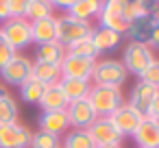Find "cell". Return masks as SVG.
I'll return each instance as SVG.
<instances>
[{
	"label": "cell",
	"mask_w": 159,
	"mask_h": 148,
	"mask_svg": "<svg viewBox=\"0 0 159 148\" xmlns=\"http://www.w3.org/2000/svg\"><path fill=\"white\" fill-rule=\"evenodd\" d=\"M94 31V24L89 22H81L74 20L70 16H57V44H61L63 48H70L72 44L89 37Z\"/></svg>",
	"instance_id": "3"
},
{
	"label": "cell",
	"mask_w": 159,
	"mask_h": 148,
	"mask_svg": "<svg viewBox=\"0 0 159 148\" xmlns=\"http://www.w3.org/2000/svg\"><path fill=\"white\" fill-rule=\"evenodd\" d=\"M131 137L137 144V148H159V122L144 118Z\"/></svg>",
	"instance_id": "16"
},
{
	"label": "cell",
	"mask_w": 159,
	"mask_h": 148,
	"mask_svg": "<svg viewBox=\"0 0 159 148\" xmlns=\"http://www.w3.org/2000/svg\"><path fill=\"white\" fill-rule=\"evenodd\" d=\"M100 9H102V0H74V2L68 7L66 16L92 24V22L98 18Z\"/></svg>",
	"instance_id": "18"
},
{
	"label": "cell",
	"mask_w": 159,
	"mask_h": 148,
	"mask_svg": "<svg viewBox=\"0 0 159 148\" xmlns=\"http://www.w3.org/2000/svg\"><path fill=\"white\" fill-rule=\"evenodd\" d=\"M31 35H33V44L35 46L57 42V16L31 22Z\"/></svg>",
	"instance_id": "19"
},
{
	"label": "cell",
	"mask_w": 159,
	"mask_h": 148,
	"mask_svg": "<svg viewBox=\"0 0 159 148\" xmlns=\"http://www.w3.org/2000/svg\"><path fill=\"white\" fill-rule=\"evenodd\" d=\"M29 148H61V137L48 135L44 131H35L31 135V146Z\"/></svg>",
	"instance_id": "29"
},
{
	"label": "cell",
	"mask_w": 159,
	"mask_h": 148,
	"mask_svg": "<svg viewBox=\"0 0 159 148\" xmlns=\"http://www.w3.org/2000/svg\"><path fill=\"white\" fill-rule=\"evenodd\" d=\"M94 63L92 59H83V57H76V55H68L63 57L59 70H61V78H81V81H89L92 78V70H94Z\"/></svg>",
	"instance_id": "12"
},
{
	"label": "cell",
	"mask_w": 159,
	"mask_h": 148,
	"mask_svg": "<svg viewBox=\"0 0 159 148\" xmlns=\"http://www.w3.org/2000/svg\"><path fill=\"white\" fill-rule=\"evenodd\" d=\"M52 16H55V9L50 7L48 0H31L26 11H24V18L29 22H37L44 18H52Z\"/></svg>",
	"instance_id": "25"
},
{
	"label": "cell",
	"mask_w": 159,
	"mask_h": 148,
	"mask_svg": "<svg viewBox=\"0 0 159 148\" xmlns=\"http://www.w3.org/2000/svg\"><path fill=\"white\" fill-rule=\"evenodd\" d=\"M9 92H7V85H2V83H0V98H2V96H7Z\"/></svg>",
	"instance_id": "35"
},
{
	"label": "cell",
	"mask_w": 159,
	"mask_h": 148,
	"mask_svg": "<svg viewBox=\"0 0 159 148\" xmlns=\"http://www.w3.org/2000/svg\"><path fill=\"white\" fill-rule=\"evenodd\" d=\"M89 39L94 42V46L98 48V52H109V50H116L120 44H122V35L116 33V31H109V29H102V26H94Z\"/></svg>",
	"instance_id": "20"
},
{
	"label": "cell",
	"mask_w": 159,
	"mask_h": 148,
	"mask_svg": "<svg viewBox=\"0 0 159 148\" xmlns=\"http://www.w3.org/2000/svg\"><path fill=\"white\" fill-rule=\"evenodd\" d=\"M37 131H44L48 135H66L70 131V120H68V113L66 111H42L39 115V122H37Z\"/></svg>",
	"instance_id": "15"
},
{
	"label": "cell",
	"mask_w": 159,
	"mask_h": 148,
	"mask_svg": "<svg viewBox=\"0 0 159 148\" xmlns=\"http://www.w3.org/2000/svg\"><path fill=\"white\" fill-rule=\"evenodd\" d=\"M96 148H122V144H111V146H96Z\"/></svg>",
	"instance_id": "36"
},
{
	"label": "cell",
	"mask_w": 159,
	"mask_h": 148,
	"mask_svg": "<svg viewBox=\"0 0 159 148\" xmlns=\"http://www.w3.org/2000/svg\"><path fill=\"white\" fill-rule=\"evenodd\" d=\"M44 89H46V85L39 83V81H35V78L31 76L26 83L20 85V98H22L24 102H29V105H37L39 98H42V94H44Z\"/></svg>",
	"instance_id": "27"
},
{
	"label": "cell",
	"mask_w": 159,
	"mask_h": 148,
	"mask_svg": "<svg viewBox=\"0 0 159 148\" xmlns=\"http://www.w3.org/2000/svg\"><path fill=\"white\" fill-rule=\"evenodd\" d=\"M157 98H159V87L148 85V83H144V81H137V83L133 85V89H131L126 102H129L135 111H139L142 115H146L148 107H150Z\"/></svg>",
	"instance_id": "14"
},
{
	"label": "cell",
	"mask_w": 159,
	"mask_h": 148,
	"mask_svg": "<svg viewBox=\"0 0 159 148\" xmlns=\"http://www.w3.org/2000/svg\"><path fill=\"white\" fill-rule=\"evenodd\" d=\"M37 105L42 107V111H66L68 105H70V100L63 94L61 85L52 83V85H46V89H44V94H42V98H39Z\"/></svg>",
	"instance_id": "17"
},
{
	"label": "cell",
	"mask_w": 159,
	"mask_h": 148,
	"mask_svg": "<svg viewBox=\"0 0 159 148\" xmlns=\"http://www.w3.org/2000/svg\"><path fill=\"white\" fill-rule=\"evenodd\" d=\"M89 137L94 139L96 146H111V144H122V135L120 131L113 126V122L109 118H96L92 122V126L87 128Z\"/></svg>",
	"instance_id": "10"
},
{
	"label": "cell",
	"mask_w": 159,
	"mask_h": 148,
	"mask_svg": "<svg viewBox=\"0 0 159 148\" xmlns=\"http://www.w3.org/2000/svg\"><path fill=\"white\" fill-rule=\"evenodd\" d=\"M18 115H20V105L11 94L0 98V124L18 122Z\"/></svg>",
	"instance_id": "26"
},
{
	"label": "cell",
	"mask_w": 159,
	"mask_h": 148,
	"mask_svg": "<svg viewBox=\"0 0 159 148\" xmlns=\"http://www.w3.org/2000/svg\"><path fill=\"white\" fill-rule=\"evenodd\" d=\"M96 20H98V26L116 31L120 35H124L126 24H129V20L122 16V7L118 2H113V0H102V9H100Z\"/></svg>",
	"instance_id": "8"
},
{
	"label": "cell",
	"mask_w": 159,
	"mask_h": 148,
	"mask_svg": "<svg viewBox=\"0 0 159 148\" xmlns=\"http://www.w3.org/2000/svg\"><path fill=\"white\" fill-rule=\"evenodd\" d=\"M31 76L44 85H52V83H59L61 81V70L59 65H52V63H42V61H33V72Z\"/></svg>",
	"instance_id": "23"
},
{
	"label": "cell",
	"mask_w": 159,
	"mask_h": 148,
	"mask_svg": "<svg viewBox=\"0 0 159 148\" xmlns=\"http://www.w3.org/2000/svg\"><path fill=\"white\" fill-rule=\"evenodd\" d=\"M61 148H96V144L85 128H70L61 139Z\"/></svg>",
	"instance_id": "24"
},
{
	"label": "cell",
	"mask_w": 159,
	"mask_h": 148,
	"mask_svg": "<svg viewBox=\"0 0 159 148\" xmlns=\"http://www.w3.org/2000/svg\"><path fill=\"white\" fill-rule=\"evenodd\" d=\"M9 20V0H0V22Z\"/></svg>",
	"instance_id": "34"
},
{
	"label": "cell",
	"mask_w": 159,
	"mask_h": 148,
	"mask_svg": "<svg viewBox=\"0 0 159 148\" xmlns=\"http://www.w3.org/2000/svg\"><path fill=\"white\" fill-rule=\"evenodd\" d=\"M33 131L22 122L0 124V148H29Z\"/></svg>",
	"instance_id": "7"
},
{
	"label": "cell",
	"mask_w": 159,
	"mask_h": 148,
	"mask_svg": "<svg viewBox=\"0 0 159 148\" xmlns=\"http://www.w3.org/2000/svg\"><path fill=\"white\" fill-rule=\"evenodd\" d=\"M66 113H68V120H70V128H85V131H87V128L92 126V122L98 118L87 98L72 100V102L68 105Z\"/></svg>",
	"instance_id": "13"
},
{
	"label": "cell",
	"mask_w": 159,
	"mask_h": 148,
	"mask_svg": "<svg viewBox=\"0 0 159 148\" xmlns=\"http://www.w3.org/2000/svg\"><path fill=\"white\" fill-rule=\"evenodd\" d=\"M37 57L35 61H42V63H52V65H61L63 57H66V48L57 42H50V44H42L35 48Z\"/></svg>",
	"instance_id": "21"
},
{
	"label": "cell",
	"mask_w": 159,
	"mask_h": 148,
	"mask_svg": "<svg viewBox=\"0 0 159 148\" xmlns=\"http://www.w3.org/2000/svg\"><path fill=\"white\" fill-rule=\"evenodd\" d=\"M66 52H68V55L83 57V59H92V61H98V59H100V52H98V48L94 46V42H92L89 37H85V39H81V42H76V44H72L70 48H66Z\"/></svg>",
	"instance_id": "28"
},
{
	"label": "cell",
	"mask_w": 159,
	"mask_h": 148,
	"mask_svg": "<svg viewBox=\"0 0 159 148\" xmlns=\"http://www.w3.org/2000/svg\"><path fill=\"white\" fill-rule=\"evenodd\" d=\"M159 26V18L157 13H146V16H139V18H133L129 20L126 24V31L122 37H129L131 42H139V44H146L148 35Z\"/></svg>",
	"instance_id": "11"
},
{
	"label": "cell",
	"mask_w": 159,
	"mask_h": 148,
	"mask_svg": "<svg viewBox=\"0 0 159 148\" xmlns=\"http://www.w3.org/2000/svg\"><path fill=\"white\" fill-rule=\"evenodd\" d=\"M0 33H2V37L9 42V46L20 52L24 48H29L33 44V35H31V22L26 18H9L2 22V26H0Z\"/></svg>",
	"instance_id": "5"
},
{
	"label": "cell",
	"mask_w": 159,
	"mask_h": 148,
	"mask_svg": "<svg viewBox=\"0 0 159 148\" xmlns=\"http://www.w3.org/2000/svg\"><path fill=\"white\" fill-rule=\"evenodd\" d=\"M87 100L92 109L96 111L98 118H109L122 102H124V92L122 87H111V85H92Z\"/></svg>",
	"instance_id": "1"
},
{
	"label": "cell",
	"mask_w": 159,
	"mask_h": 148,
	"mask_svg": "<svg viewBox=\"0 0 159 148\" xmlns=\"http://www.w3.org/2000/svg\"><path fill=\"white\" fill-rule=\"evenodd\" d=\"M52 9H61V11H68V7L74 2V0H48Z\"/></svg>",
	"instance_id": "33"
},
{
	"label": "cell",
	"mask_w": 159,
	"mask_h": 148,
	"mask_svg": "<svg viewBox=\"0 0 159 148\" xmlns=\"http://www.w3.org/2000/svg\"><path fill=\"white\" fill-rule=\"evenodd\" d=\"M129 78L126 68L118 59H98L92 70V85H111V87H122Z\"/></svg>",
	"instance_id": "2"
},
{
	"label": "cell",
	"mask_w": 159,
	"mask_h": 148,
	"mask_svg": "<svg viewBox=\"0 0 159 148\" xmlns=\"http://www.w3.org/2000/svg\"><path fill=\"white\" fill-rule=\"evenodd\" d=\"M63 94L68 96V100H81V98H87L89 89H92V81H81V78H61L59 81Z\"/></svg>",
	"instance_id": "22"
},
{
	"label": "cell",
	"mask_w": 159,
	"mask_h": 148,
	"mask_svg": "<svg viewBox=\"0 0 159 148\" xmlns=\"http://www.w3.org/2000/svg\"><path fill=\"white\" fill-rule=\"evenodd\" d=\"M139 81H144V83H148V85L159 87V61H157V59H155V61H152V63L142 72Z\"/></svg>",
	"instance_id": "30"
},
{
	"label": "cell",
	"mask_w": 159,
	"mask_h": 148,
	"mask_svg": "<svg viewBox=\"0 0 159 148\" xmlns=\"http://www.w3.org/2000/svg\"><path fill=\"white\" fill-rule=\"evenodd\" d=\"M31 72H33V61L22 55V52H16L13 59L0 70V76H2V85H16L20 87L22 83H26L31 78Z\"/></svg>",
	"instance_id": "6"
},
{
	"label": "cell",
	"mask_w": 159,
	"mask_h": 148,
	"mask_svg": "<svg viewBox=\"0 0 159 148\" xmlns=\"http://www.w3.org/2000/svg\"><path fill=\"white\" fill-rule=\"evenodd\" d=\"M13 55H16V50L9 46V42L2 37V33H0V70H2V68L13 59Z\"/></svg>",
	"instance_id": "31"
},
{
	"label": "cell",
	"mask_w": 159,
	"mask_h": 148,
	"mask_svg": "<svg viewBox=\"0 0 159 148\" xmlns=\"http://www.w3.org/2000/svg\"><path fill=\"white\" fill-rule=\"evenodd\" d=\"M31 0H9V18H24Z\"/></svg>",
	"instance_id": "32"
},
{
	"label": "cell",
	"mask_w": 159,
	"mask_h": 148,
	"mask_svg": "<svg viewBox=\"0 0 159 148\" xmlns=\"http://www.w3.org/2000/svg\"><path fill=\"white\" fill-rule=\"evenodd\" d=\"M109 120H111L113 126L120 131V135L126 137V135H133V131L139 126V122L144 120V115H142L139 111H135L129 102H122V105L109 115Z\"/></svg>",
	"instance_id": "9"
},
{
	"label": "cell",
	"mask_w": 159,
	"mask_h": 148,
	"mask_svg": "<svg viewBox=\"0 0 159 148\" xmlns=\"http://www.w3.org/2000/svg\"><path fill=\"white\" fill-rule=\"evenodd\" d=\"M155 50L148 48L146 44L139 42H129L124 46V55H122V65L126 68L129 74H135L137 78L142 76V72L155 61Z\"/></svg>",
	"instance_id": "4"
}]
</instances>
